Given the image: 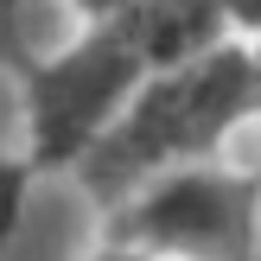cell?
Instances as JSON below:
<instances>
[{"mask_svg":"<svg viewBox=\"0 0 261 261\" xmlns=\"http://www.w3.org/2000/svg\"><path fill=\"white\" fill-rule=\"evenodd\" d=\"M242 127H255V45L229 38L211 58L147 70L115 127L76 160L70 178L96 211H115L160 172L223 160Z\"/></svg>","mask_w":261,"mask_h":261,"instance_id":"1","label":"cell"},{"mask_svg":"<svg viewBox=\"0 0 261 261\" xmlns=\"http://www.w3.org/2000/svg\"><path fill=\"white\" fill-rule=\"evenodd\" d=\"M7 76L19 96V153L32 178H51V172H76V160L115 127L147 64L115 19H96L58 51H25Z\"/></svg>","mask_w":261,"mask_h":261,"instance_id":"2","label":"cell"},{"mask_svg":"<svg viewBox=\"0 0 261 261\" xmlns=\"http://www.w3.org/2000/svg\"><path fill=\"white\" fill-rule=\"evenodd\" d=\"M102 236L153 261H261V172L229 160L160 172L102 211Z\"/></svg>","mask_w":261,"mask_h":261,"instance_id":"3","label":"cell"},{"mask_svg":"<svg viewBox=\"0 0 261 261\" xmlns=\"http://www.w3.org/2000/svg\"><path fill=\"white\" fill-rule=\"evenodd\" d=\"M115 25L127 32V45L140 51L147 70H172V64L211 58L217 45L236 38L229 13L217 0H127L115 13Z\"/></svg>","mask_w":261,"mask_h":261,"instance_id":"4","label":"cell"},{"mask_svg":"<svg viewBox=\"0 0 261 261\" xmlns=\"http://www.w3.org/2000/svg\"><path fill=\"white\" fill-rule=\"evenodd\" d=\"M32 185H38V178H32V166H25L19 140H7V127H0V249H7V242H13V229H19Z\"/></svg>","mask_w":261,"mask_h":261,"instance_id":"5","label":"cell"},{"mask_svg":"<svg viewBox=\"0 0 261 261\" xmlns=\"http://www.w3.org/2000/svg\"><path fill=\"white\" fill-rule=\"evenodd\" d=\"M217 7L229 13V25H236V38H261V0H217Z\"/></svg>","mask_w":261,"mask_h":261,"instance_id":"6","label":"cell"},{"mask_svg":"<svg viewBox=\"0 0 261 261\" xmlns=\"http://www.w3.org/2000/svg\"><path fill=\"white\" fill-rule=\"evenodd\" d=\"M58 7H64V13H76L83 25H96V19H115L127 0H58Z\"/></svg>","mask_w":261,"mask_h":261,"instance_id":"7","label":"cell"},{"mask_svg":"<svg viewBox=\"0 0 261 261\" xmlns=\"http://www.w3.org/2000/svg\"><path fill=\"white\" fill-rule=\"evenodd\" d=\"M83 261H153V255H140V249H127V242H115V236H96V249H89Z\"/></svg>","mask_w":261,"mask_h":261,"instance_id":"8","label":"cell"},{"mask_svg":"<svg viewBox=\"0 0 261 261\" xmlns=\"http://www.w3.org/2000/svg\"><path fill=\"white\" fill-rule=\"evenodd\" d=\"M255 127H261V38H255ZM261 172V166H255Z\"/></svg>","mask_w":261,"mask_h":261,"instance_id":"9","label":"cell"}]
</instances>
